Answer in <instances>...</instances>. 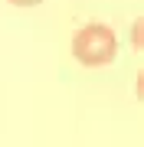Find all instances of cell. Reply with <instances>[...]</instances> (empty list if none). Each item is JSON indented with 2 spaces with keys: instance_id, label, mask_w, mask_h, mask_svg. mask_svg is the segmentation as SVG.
<instances>
[{
  "instance_id": "6da1fadb",
  "label": "cell",
  "mask_w": 144,
  "mask_h": 147,
  "mask_svg": "<svg viewBox=\"0 0 144 147\" xmlns=\"http://www.w3.org/2000/svg\"><path fill=\"white\" fill-rule=\"evenodd\" d=\"M72 56H75V62L85 65V69H98V65L115 62V56H118L115 30L105 26V23H85L72 36Z\"/></svg>"
},
{
  "instance_id": "7a4b0ae2",
  "label": "cell",
  "mask_w": 144,
  "mask_h": 147,
  "mask_svg": "<svg viewBox=\"0 0 144 147\" xmlns=\"http://www.w3.org/2000/svg\"><path fill=\"white\" fill-rule=\"evenodd\" d=\"M13 7H36V3H43V0H10Z\"/></svg>"
},
{
  "instance_id": "3957f363",
  "label": "cell",
  "mask_w": 144,
  "mask_h": 147,
  "mask_svg": "<svg viewBox=\"0 0 144 147\" xmlns=\"http://www.w3.org/2000/svg\"><path fill=\"white\" fill-rule=\"evenodd\" d=\"M134 46H141V20L134 23Z\"/></svg>"
}]
</instances>
